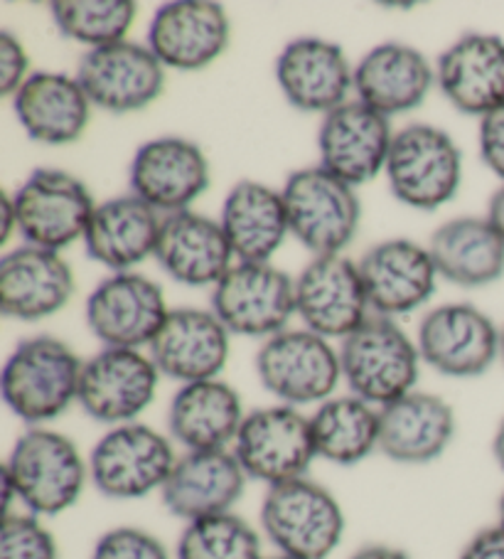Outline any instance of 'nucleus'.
Returning a JSON list of instances; mask_svg holds the SVG:
<instances>
[{
  "mask_svg": "<svg viewBox=\"0 0 504 559\" xmlns=\"http://www.w3.org/2000/svg\"><path fill=\"white\" fill-rule=\"evenodd\" d=\"M89 478V459L62 431L27 427L13 443L3 468L5 513L13 500L25 513L55 518L80 503Z\"/></svg>",
  "mask_w": 504,
  "mask_h": 559,
  "instance_id": "nucleus-1",
  "label": "nucleus"
},
{
  "mask_svg": "<svg viewBox=\"0 0 504 559\" xmlns=\"http://www.w3.org/2000/svg\"><path fill=\"white\" fill-rule=\"evenodd\" d=\"M84 360L70 345L52 335L21 341L8 355L0 392L5 407L27 427H45L80 397Z\"/></svg>",
  "mask_w": 504,
  "mask_h": 559,
  "instance_id": "nucleus-2",
  "label": "nucleus"
},
{
  "mask_svg": "<svg viewBox=\"0 0 504 559\" xmlns=\"http://www.w3.org/2000/svg\"><path fill=\"white\" fill-rule=\"evenodd\" d=\"M340 368L347 388L372 407L406 397L421 374V353L394 318L370 316L340 341Z\"/></svg>",
  "mask_w": 504,
  "mask_h": 559,
  "instance_id": "nucleus-3",
  "label": "nucleus"
},
{
  "mask_svg": "<svg viewBox=\"0 0 504 559\" xmlns=\"http://www.w3.org/2000/svg\"><path fill=\"white\" fill-rule=\"evenodd\" d=\"M259 523L278 555L296 559H327L347 527L340 500L308 476L268 488Z\"/></svg>",
  "mask_w": 504,
  "mask_h": 559,
  "instance_id": "nucleus-4",
  "label": "nucleus"
},
{
  "mask_svg": "<svg viewBox=\"0 0 504 559\" xmlns=\"http://www.w3.org/2000/svg\"><path fill=\"white\" fill-rule=\"evenodd\" d=\"M284 195L288 227L313 257L343 254L360 229L362 205L352 186L325 168L290 173Z\"/></svg>",
  "mask_w": 504,
  "mask_h": 559,
  "instance_id": "nucleus-5",
  "label": "nucleus"
},
{
  "mask_svg": "<svg viewBox=\"0 0 504 559\" xmlns=\"http://www.w3.org/2000/svg\"><path fill=\"white\" fill-rule=\"evenodd\" d=\"M176 441L148 424L111 427L94 443L89 478L111 500H141L160 493L176 468Z\"/></svg>",
  "mask_w": 504,
  "mask_h": 559,
  "instance_id": "nucleus-6",
  "label": "nucleus"
},
{
  "mask_svg": "<svg viewBox=\"0 0 504 559\" xmlns=\"http://www.w3.org/2000/svg\"><path fill=\"white\" fill-rule=\"evenodd\" d=\"M384 173L396 200L431 212L448 205L458 192L463 153L443 129L411 123L394 133Z\"/></svg>",
  "mask_w": 504,
  "mask_h": 559,
  "instance_id": "nucleus-7",
  "label": "nucleus"
},
{
  "mask_svg": "<svg viewBox=\"0 0 504 559\" xmlns=\"http://www.w3.org/2000/svg\"><path fill=\"white\" fill-rule=\"evenodd\" d=\"M256 374L261 388L274 394L278 404L296 409L323 404L335 397L343 382L340 353L305 328H286L259 348Z\"/></svg>",
  "mask_w": 504,
  "mask_h": 559,
  "instance_id": "nucleus-8",
  "label": "nucleus"
},
{
  "mask_svg": "<svg viewBox=\"0 0 504 559\" xmlns=\"http://www.w3.org/2000/svg\"><path fill=\"white\" fill-rule=\"evenodd\" d=\"M96 210L89 188L60 168H37L13 195L17 235L25 245L60 254L84 239Z\"/></svg>",
  "mask_w": 504,
  "mask_h": 559,
  "instance_id": "nucleus-9",
  "label": "nucleus"
},
{
  "mask_svg": "<svg viewBox=\"0 0 504 559\" xmlns=\"http://www.w3.org/2000/svg\"><path fill=\"white\" fill-rule=\"evenodd\" d=\"M231 451L249 480L268 488L305 478L317 459L310 417L288 404L249 412Z\"/></svg>",
  "mask_w": 504,
  "mask_h": 559,
  "instance_id": "nucleus-10",
  "label": "nucleus"
},
{
  "mask_svg": "<svg viewBox=\"0 0 504 559\" xmlns=\"http://www.w3.org/2000/svg\"><path fill=\"white\" fill-rule=\"evenodd\" d=\"M212 311L231 335L268 341L296 313V282L271 262H235L212 288Z\"/></svg>",
  "mask_w": 504,
  "mask_h": 559,
  "instance_id": "nucleus-11",
  "label": "nucleus"
},
{
  "mask_svg": "<svg viewBox=\"0 0 504 559\" xmlns=\"http://www.w3.org/2000/svg\"><path fill=\"white\" fill-rule=\"evenodd\" d=\"M168 313L163 288L135 272L106 276L84 306L86 325L104 348H151Z\"/></svg>",
  "mask_w": 504,
  "mask_h": 559,
  "instance_id": "nucleus-12",
  "label": "nucleus"
},
{
  "mask_svg": "<svg viewBox=\"0 0 504 559\" xmlns=\"http://www.w3.org/2000/svg\"><path fill=\"white\" fill-rule=\"evenodd\" d=\"M416 345L421 360L435 372L470 380L500 358V328L472 304H445L421 318Z\"/></svg>",
  "mask_w": 504,
  "mask_h": 559,
  "instance_id": "nucleus-13",
  "label": "nucleus"
},
{
  "mask_svg": "<svg viewBox=\"0 0 504 559\" xmlns=\"http://www.w3.org/2000/svg\"><path fill=\"white\" fill-rule=\"evenodd\" d=\"M158 380V368L143 350L101 348L84 360L76 404L94 421L106 424L109 429L121 427L139 421L151 407Z\"/></svg>",
  "mask_w": 504,
  "mask_h": 559,
  "instance_id": "nucleus-14",
  "label": "nucleus"
},
{
  "mask_svg": "<svg viewBox=\"0 0 504 559\" xmlns=\"http://www.w3.org/2000/svg\"><path fill=\"white\" fill-rule=\"evenodd\" d=\"M296 316L325 341L355 333L372 316L357 264L343 254L313 257L296 278Z\"/></svg>",
  "mask_w": 504,
  "mask_h": 559,
  "instance_id": "nucleus-15",
  "label": "nucleus"
},
{
  "mask_svg": "<svg viewBox=\"0 0 504 559\" xmlns=\"http://www.w3.org/2000/svg\"><path fill=\"white\" fill-rule=\"evenodd\" d=\"M392 141L394 131L384 114L360 99L345 102L320 121V168L352 188L364 186L386 168Z\"/></svg>",
  "mask_w": 504,
  "mask_h": 559,
  "instance_id": "nucleus-16",
  "label": "nucleus"
},
{
  "mask_svg": "<svg viewBox=\"0 0 504 559\" xmlns=\"http://www.w3.org/2000/svg\"><path fill=\"white\" fill-rule=\"evenodd\" d=\"M74 76L89 102L111 114L145 109L165 86V67L151 47L129 40L84 52Z\"/></svg>",
  "mask_w": 504,
  "mask_h": 559,
  "instance_id": "nucleus-17",
  "label": "nucleus"
},
{
  "mask_svg": "<svg viewBox=\"0 0 504 559\" xmlns=\"http://www.w3.org/2000/svg\"><path fill=\"white\" fill-rule=\"evenodd\" d=\"M131 192L160 215L190 210L209 188V160L197 143L160 136L135 151L129 168Z\"/></svg>",
  "mask_w": 504,
  "mask_h": 559,
  "instance_id": "nucleus-18",
  "label": "nucleus"
},
{
  "mask_svg": "<svg viewBox=\"0 0 504 559\" xmlns=\"http://www.w3.org/2000/svg\"><path fill=\"white\" fill-rule=\"evenodd\" d=\"M231 23L212 0H172L155 11L148 47L165 70L200 72L227 50Z\"/></svg>",
  "mask_w": 504,
  "mask_h": 559,
  "instance_id": "nucleus-19",
  "label": "nucleus"
},
{
  "mask_svg": "<svg viewBox=\"0 0 504 559\" xmlns=\"http://www.w3.org/2000/svg\"><path fill=\"white\" fill-rule=\"evenodd\" d=\"M367 301L374 316L396 318L413 313L431 301L439 282L429 247L409 239H386L367 249L357 262Z\"/></svg>",
  "mask_w": 504,
  "mask_h": 559,
  "instance_id": "nucleus-20",
  "label": "nucleus"
},
{
  "mask_svg": "<svg viewBox=\"0 0 504 559\" xmlns=\"http://www.w3.org/2000/svg\"><path fill=\"white\" fill-rule=\"evenodd\" d=\"M231 333L215 311L172 308L148 355L160 374L180 384L217 380L229 360Z\"/></svg>",
  "mask_w": 504,
  "mask_h": 559,
  "instance_id": "nucleus-21",
  "label": "nucleus"
},
{
  "mask_svg": "<svg viewBox=\"0 0 504 559\" xmlns=\"http://www.w3.org/2000/svg\"><path fill=\"white\" fill-rule=\"evenodd\" d=\"M249 476L235 451H185L165 480L160 500L165 510L182 523L235 513L247 490Z\"/></svg>",
  "mask_w": 504,
  "mask_h": 559,
  "instance_id": "nucleus-22",
  "label": "nucleus"
},
{
  "mask_svg": "<svg viewBox=\"0 0 504 559\" xmlns=\"http://www.w3.org/2000/svg\"><path fill=\"white\" fill-rule=\"evenodd\" d=\"M276 82L298 111L325 117L350 102L355 70L340 45L323 37H296L278 55Z\"/></svg>",
  "mask_w": 504,
  "mask_h": 559,
  "instance_id": "nucleus-23",
  "label": "nucleus"
},
{
  "mask_svg": "<svg viewBox=\"0 0 504 559\" xmlns=\"http://www.w3.org/2000/svg\"><path fill=\"white\" fill-rule=\"evenodd\" d=\"M435 86L468 117H488L504 104V40L465 33L435 62Z\"/></svg>",
  "mask_w": 504,
  "mask_h": 559,
  "instance_id": "nucleus-24",
  "label": "nucleus"
},
{
  "mask_svg": "<svg viewBox=\"0 0 504 559\" xmlns=\"http://www.w3.org/2000/svg\"><path fill=\"white\" fill-rule=\"evenodd\" d=\"M74 296L72 266L57 252L23 245L0 259V311L23 323L60 313Z\"/></svg>",
  "mask_w": 504,
  "mask_h": 559,
  "instance_id": "nucleus-25",
  "label": "nucleus"
},
{
  "mask_svg": "<svg viewBox=\"0 0 504 559\" xmlns=\"http://www.w3.org/2000/svg\"><path fill=\"white\" fill-rule=\"evenodd\" d=\"M455 412L439 394L413 390L380 409V451L401 466L439 461L455 439Z\"/></svg>",
  "mask_w": 504,
  "mask_h": 559,
  "instance_id": "nucleus-26",
  "label": "nucleus"
},
{
  "mask_svg": "<svg viewBox=\"0 0 504 559\" xmlns=\"http://www.w3.org/2000/svg\"><path fill=\"white\" fill-rule=\"evenodd\" d=\"M155 262L172 282L215 288L235 266V252L217 219L182 210L176 215H163Z\"/></svg>",
  "mask_w": 504,
  "mask_h": 559,
  "instance_id": "nucleus-27",
  "label": "nucleus"
},
{
  "mask_svg": "<svg viewBox=\"0 0 504 559\" xmlns=\"http://www.w3.org/2000/svg\"><path fill=\"white\" fill-rule=\"evenodd\" d=\"M435 86V67L421 50L404 43L372 47L355 67L357 99L386 119L413 111Z\"/></svg>",
  "mask_w": 504,
  "mask_h": 559,
  "instance_id": "nucleus-28",
  "label": "nucleus"
},
{
  "mask_svg": "<svg viewBox=\"0 0 504 559\" xmlns=\"http://www.w3.org/2000/svg\"><path fill=\"white\" fill-rule=\"evenodd\" d=\"M92 106L80 80L62 72H33L13 96L23 131L45 146L80 141L89 127Z\"/></svg>",
  "mask_w": 504,
  "mask_h": 559,
  "instance_id": "nucleus-29",
  "label": "nucleus"
},
{
  "mask_svg": "<svg viewBox=\"0 0 504 559\" xmlns=\"http://www.w3.org/2000/svg\"><path fill=\"white\" fill-rule=\"evenodd\" d=\"M244 404L231 384L202 380L180 384L168 409V433L185 451H225L235 447Z\"/></svg>",
  "mask_w": 504,
  "mask_h": 559,
  "instance_id": "nucleus-30",
  "label": "nucleus"
},
{
  "mask_svg": "<svg viewBox=\"0 0 504 559\" xmlns=\"http://www.w3.org/2000/svg\"><path fill=\"white\" fill-rule=\"evenodd\" d=\"M160 227V212L131 192L96 205L82 242L96 264L121 274L155 257Z\"/></svg>",
  "mask_w": 504,
  "mask_h": 559,
  "instance_id": "nucleus-31",
  "label": "nucleus"
},
{
  "mask_svg": "<svg viewBox=\"0 0 504 559\" xmlns=\"http://www.w3.org/2000/svg\"><path fill=\"white\" fill-rule=\"evenodd\" d=\"M219 225L237 262H271L290 235L284 195L259 180H239L227 192Z\"/></svg>",
  "mask_w": 504,
  "mask_h": 559,
  "instance_id": "nucleus-32",
  "label": "nucleus"
},
{
  "mask_svg": "<svg viewBox=\"0 0 504 559\" xmlns=\"http://www.w3.org/2000/svg\"><path fill=\"white\" fill-rule=\"evenodd\" d=\"M445 282L484 288L504 276V239L488 217H455L435 229L429 245Z\"/></svg>",
  "mask_w": 504,
  "mask_h": 559,
  "instance_id": "nucleus-33",
  "label": "nucleus"
},
{
  "mask_svg": "<svg viewBox=\"0 0 504 559\" xmlns=\"http://www.w3.org/2000/svg\"><path fill=\"white\" fill-rule=\"evenodd\" d=\"M317 459L357 466L380 451V409L355 394L329 397L310 414Z\"/></svg>",
  "mask_w": 504,
  "mask_h": 559,
  "instance_id": "nucleus-34",
  "label": "nucleus"
},
{
  "mask_svg": "<svg viewBox=\"0 0 504 559\" xmlns=\"http://www.w3.org/2000/svg\"><path fill=\"white\" fill-rule=\"evenodd\" d=\"M50 15L67 40L96 50L125 40L139 15V5L131 0H55Z\"/></svg>",
  "mask_w": 504,
  "mask_h": 559,
  "instance_id": "nucleus-35",
  "label": "nucleus"
},
{
  "mask_svg": "<svg viewBox=\"0 0 504 559\" xmlns=\"http://www.w3.org/2000/svg\"><path fill=\"white\" fill-rule=\"evenodd\" d=\"M259 530L237 513L212 515L185 523L178 537L176 559H264Z\"/></svg>",
  "mask_w": 504,
  "mask_h": 559,
  "instance_id": "nucleus-36",
  "label": "nucleus"
},
{
  "mask_svg": "<svg viewBox=\"0 0 504 559\" xmlns=\"http://www.w3.org/2000/svg\"><path fill=\"white\" fill-rule=\"evenodd\" d=\"M0 559H60V547L43 518L8 513L0 527Z\"/></svg>",
  "mask_w": 504,
  "mask_h": 559,
  "instance_id": "nucleus-37",
  "label": "nucleus"
},
{
  "mask_svg": "<svg viewBox=\"0 0 504 559\" xmlns=\"http://www.w3.org/2000/svg\"><path fill=\"white\" fill-rule=\"evenodd\" d=\"M89 559H172L160 537L143 527L119 525L106 530L92 547Z\"/></svg>",
  "mask_w": 504,
  "mask_h": 559,
  "instance_id": "nucleus-38",
  "label": "nucleus"
},
{
  "mask_svg": "<svg viewBox=\"0 0 504 559\" xmlns=\"http://www.w3.org/2000/svg\"><path fill=\"white\" fill-rule=\"evenodd\" d=\"M31 76V60L25 45L11 31L0 33V94L15 96V92Z\"/></svg>",
  "mask_w": 504,
  "mask_h": 559,
  "instance_id": "nucleus-39",
  "label": "nucleus"
},
{
  "mask_svg": "<svg viewBox=\"0 0 504 559\" xmlns=\"http://www.w3.org/2000/svg\"><path fill=\"white\" fill-rule=\"evenodd\" d=\"M480 158L504 182V104L480 119Z\"/></svg>",
  "mask_w": 504,
  "mask_h": 559,
  "instance_id": "nucleus-40",
  "label": "nucleus"
},
{
  "mask_svg": "<svg viewBox=\"0 0 504 559\" xmlns=\"http://www.w3.org/2000/svg\"><path fill=\"white\" fill-rule=\"evenodd\" d=\"M458 559H504V527L494 523L478 530L465 543Z\"/></svg>",
  "mask_w": 504,
  "mask_h": 559,
  "instance_id": "nucleus-41",
  "label": "nucleus"
},
{
  "mask_svg": "<svg viewBox=\"0 0 504 559\" xmlns=\"http://www.w3.org/2000/svg\"><path fill=\"white\" fill-rule=\"evenodd\" d=\"M350 559H411V555L401 547L386 545V543H370L362 545Z\"/></svg>",
  "mask_w": 504,
  "mask_h": 559,
  "instance_id": "nucleus-42",
  "label": "nucleus"
},
{
  "mask_svg": "<svg viewBox=\"0 0 504 559\" xmlns=\"http://www.w3.org/2000/svg\"><path fill=\"white\" fill-rule=\"evenodd\" d=\"M488 222L497 229L500 237L504 239V186L494 192L488 205Z\"/></svg>",
  "mask_w": 504,
  "mask_h": 559,
  "instance_id": "nucleus-43",
  "label": "nucleus"
},
{
  "mask_svg": "<svg viewBox=\"0 0 504 559\" xmlns=\"http://www.w3.org/2000/svg\"><path fill=\"white\" fill-rule=\"evenodd\" d=\"M492 459H494V464L504 471V417L497 424V431H494V437H492Z\"/></svg>",
  "mask_w": 504,
  "mask_h": 559,
  "instance_id": "nucleus-44",
  "label": "nucleus"
},
{
  "mask_svg": "<svg viewBox=\"0 0 504 559\" xmlns=\"http://www.w3.org/2000/svg\"><path fill=\"white\" fill-rule=\"evenodd\" d=\"M497 525H502V527H504V490H502L500 503H497Z\"/></svg>",
  "mask_w": 504,
  "mask_h": 559,
  "instance_id": "nucleus-45",
  "label": "nucleus"
},
{
  "mask_svg": "<svg viewBox=\"0 0 504 559\" xmlns=\"http://www.w3.org/2000/svg\"><path fill=\"white\" fill-rule=\"evenodd\" d=\"M500 358L504 362V325L500 328Z\"/></svg>",
  "mask_w": 504,
  "mask_h": 559,
  "instance_id": "nucleus-46",
  "label": "nucleus"
},
{
  "mask_svg": "<svg viewBox=\"0 0 504 559\" xmlns=\"http://www.w3.org/2000/svg\"><path fill=\"white\" fill-rule=\"evenodd\" d=\"M264 559H296V557H288V555H274V557H264Z\"/></svg>",
  "mask_w": 504,
  "mask_h": 559,
  "instance_id": "nucleus-47",
  "label": "nucleus"
}]
</instances>
